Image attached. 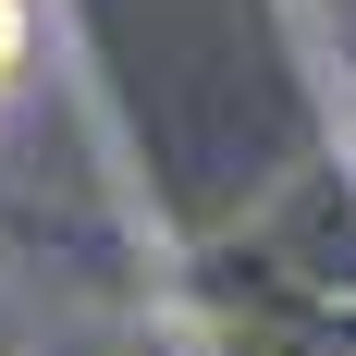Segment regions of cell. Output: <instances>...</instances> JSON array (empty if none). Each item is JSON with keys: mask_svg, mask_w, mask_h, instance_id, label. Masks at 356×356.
I'll use <instances>...</instances> for the list:
<instances>
[{"mask_svg": "<svg viewBox=\"0 0 356 356\" xmlns=\"http://www.w3.org/2000/svg\"><path fill=\"white\" fill-rule=\"evenodd\" d=\"M25 74V0H0V86Z\"/></svg>", "mask_w": 356, "mask_h": 356, "instance_id": "obj_1", "label": "cell"}]
</instances>
